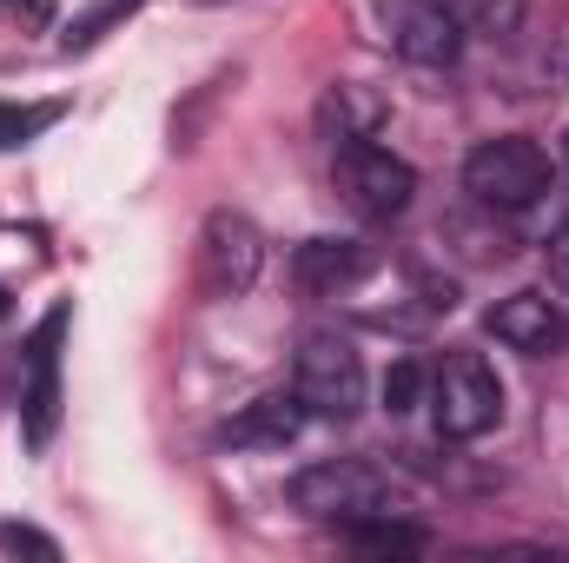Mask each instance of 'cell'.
Here are the masks:
<instances>
[{
	"instance_id": "obj_4",
	"label": "cell",
	"mask_w": 569,
	"mask_h": 563,
	"mask_svg": "<svg viewBox=\"0 0 569 563\" xmlns=\"http://www.w3.org/2000/svg\"><path fill=\"white\" fill-rule=\"evenodd\" d=\"M331 179H338L345 206H351L358 219H371V226L398 219V213L411 206V192H418V172H411V159H398L391 146H378V140H345V146H331Z\"/></svg>"
},
{
	"instance_id": "obj_11",
	"label": "cell",
	"mask_w": 569,
	"mask_h": 563,
	"mask_svg": "<svg viewBox=\"0 0 569 563\" xmlns=\"http://www.w3.org/2000/svg\"><path fill=\"white\" fill-rule=\"evenodd\" d=\"M291 266H298V285H311V292H345L371 273V253L358 239H305Z\"/></svg>"
},
{
	"instance_id": "obj_5",
	"label": "cell",
	"mask_w": 569,
	"mask_h": 563,
	"mask_svg": "<svg viewBox=\"0 0 569 563\" xmlns=\"http://www.w3.org/2000/svg\"><path fill=\"white\" fill-rule=\"evenodd\" d=\"M291 504L318 524H358V517L391 504V477L365 457H325V464L291 477Z\"/></svg>"
},
{
	"instance_id": "obj_8",
	"label": "cell",
	"mask_w": 569,
	"mask_h": 563,
	"mask_svg": "<svg viewBox=\"0 0 569 563\" xmlns=\"http://www.w3.org/2000/svg\"><path fill=\"white\" fill-rule=\"evenodd\" d=\"M483 332H490L497 345L523 352V358H557V352L569 345V312L550 298V292H510V298L490 305Z\"/></svg>"
},
{
	"instance_id": "obj_19",
	"label": "cell",
	"mask_w": 569,
	"mask_h": 563,
	"mask_svg": "<svg viewBox=\"0 0 569 563\" xmlns=\"http://www.w3.org/2000/svg\"><path fill=\"white\" fill-rule=\"evenodd\" d=\"M550 285L569 292V219L557 226V239H550Z\"/></svg>"
},
{
	"instance_id": "obj_6",
	"label": "cell",
	"mask_w": 569,
	"mask_h": 563,
	"mask_svg": "<svg viewBox=\"0 0 569 563\" xmlns=\"http://www.w3.org/2000/svg\"><path fill=\"white\" fill-rule=\"evenodd\" d=\"M266 266V239L246 213H212L199 226V246H192V279L206 298H246L259 285Z\"/></svg>"
},
{
	"instance_id": "obj_15",
	"label": "cell",
	"mask_w": 569,
	"mask_h": 563,
	"mask_svg": "<svg viewBox=\"0 0 569 563\" xmlns=\"http://www.w3.org/2000/svg\"><path fill=\"white\" fill-rule=\"evenodd\" d=\"M443 7L457 13L463 33H510L523 13V0H443Z\"/></svg>"
},
{
	"instance_id": "obj_10",
	"label": "cell",
	"mask_w": 569,
	"mask_h": 563,
	"mask_svg": "<svg viewBox=\"0 0 569 563\" xmlns=\"http://www.w3.org/2000/svg\"><path fill=\"white\" fill-rule=\"evenodd\" d=\"M305 418H311V412L298 405V392H266V398H252L239 418H226L219 437H226L232 451H284V444L305 431Z\"/></svg>"
},
{
	"instance_id": "obj_2",
	"label": "cell",
	"mask_w": 569,
	"mask_h": 563,
	"mask_svg": "<svg viewBox=\"0 0 569 563\" xmlns=\"http://www.w3.org/2000/svg\"><path fill=\"white\" fill-rule=\"evenodd\" d=\"M463 192L490 213H523L550 192V152L523 134H497L463 159Z\"/></svg>"
},
{
	"instance_id": "obj_20",
	"label": "cell",
	"mask_w": 569,
	"mask_h": 563,
	"mask_svg": "<svg viewBox=\"0 0 569 563\" xmlns=\"http://www.w3.org/2000/svg\"><path fill=\"white\" fill-rule=\"evenodd\" d=\"M0 318H7V292H0Z\"/></svg>"
},
{
	"instance_id": "obj_1",
	"label": "cell",
	"mask_w": 569,
	"mask_h": 563,
	"mask_svg": "<svg viewBox=\"0 0 569 563\" xmlns=\"http://www.w3.org/2000/svg\"><path fill=\"white\" fill-rule=\"evenodd\" d=\"M430 412H437V431L457 437V444L497 431V418H503V378H497V365L483 352H470V345L443 352V365L430 372Z\"/></svg>"
},
{
	"instance_id": "obj_18",
	"label": "cell",
	"mask_w": 569,
	"mask_h": 563,
	"mask_svg": "<svg viewBox=\"0 0 569 563\" xmlns=\"http://www.w3.org/2000/svg\"><path fill=\"white\" fill-rule=\"evenodd\" d=\"M0 551L7 557H60V544L47 537V531H33V524H0Z\"/></svg>"
},
{
	"instance_id": "obj_17",
	"label": "cell",
	"mask_w": 569,
	"mask_h": 563,
	"mask_svg": "<svg viewBox=\"0 0 569 563\" xmlns=\"http://www.w3.org/2000/svg\"><path fill=\"white\" fill-rule=\"evenodd\" d=\"M133 7H140V0H100L93 13H80V20L67 27V47H93V40H100V33H107L113 20H127Z\"/></svg>"
},
{
	"instance_id": "obj_3",
	"label": "cell",
	"mask_w": 569,
	"mask_h": 563,
	"mask_svg": "<svg viewBox=\"0 0 569 563\" xmlns=\"http://www.w3.org/2000/svg\"><path fill=\"white\" fill-rule=\"evenodd\" d=\"M291 392H298V405L311 418H325V424L358 418V405H365V358H358V345L338 338V332H311L298 345Z\"/></svg>"
},
{
	"instance_id": "obj_7",
	"label": "cell",
	"mask_w": 569,
	"mask_h": 563,
	"mask_svg": "<svg viewBox=\"0 0 569 563\" xmlns=\"http://www.w3.org/2000/svg\"><path fill=\"white\" fill-rule=\"evenodd\" d=\"M385 13V40L398 47V60L411 67H457L463 53V27L443 0H378Z\"/></svg>"
},
{
	"instance_id": "obj_13",
	"label": "cell",
	"mask_w": 569,
	"mask_h": 563,
	"mask_svg": "<svg viewBox=\"0 0 569 563\" xmlns=\"http://www.w3.org/2000/svg\"><path fill=\"white\" fill-rule=\"evenodd\" d=\"M345 544H351V551H365V557H418V551H425V531L398 524L391 511H371V517L345 524Z\"/></svg>"
},
{
	"instance_id": "obj_12",
	"label": "cell",
	"mask_w": 569,
	"mask_h": 563,
	"mask_svg": "<svg viewBox=\"0 0 569 563\" xmlns=\"http://www.w3.org/2000/svg\"><path fill=\"white\" fill-rule=\"evenodd\" d=\"M318 120H325V140H331V146H345V140H378V120H385V107H378V93H365V87H338V93H325Z\"/></svg>"
},
{
	"instance_id": "obj_14",
	"label": "cell",
	"mask_w": 569,
	"mask_h": 563,
	"mask_svg": "<svg viewBox=\"0 0 569 563\" xmlns=\"http://www.w3.org/2000/svg\"><path fill=\"white\" fill-rule=\"evenodd\" d=\"M60 113H67L60 100H47V107H13V100H0V152H13V146L40 140V134H47Z\"/></svg>"
},
{
	"instance_id": "obj_16",
	"label": "cell",
	"mask_w": 569,
	"mask_h": 563,
	"mask_svg": "<svg viewBox=\"0 0 569 563\" xmlns=\"http://www.w3.org/2000/svg\"><path fill=\"white\" fill-rule=\"evenodd\" d=\"M425 385H430L425 365H418V358H398V365L385 372V412H391V418L418 412V405H425Z\"/></svg>"
},
{
	"instance_id": "obj_9",
	"label": "cell",
	"mask_w": 569,
	"mask_h": 563,
	"mask_svg": "<svg viewBox=\"0 0 569 563\" xmlns=\"http://www.w3.org/2000/svg\"><path fill=\"white\" fill-rule=\"evenodd\" d=\"M60 338H67V305L47 312V325L33 332V352H27V392H20V412H27V437L47 444L53 412H60Z\"/></svg>"
}]
</instances>
